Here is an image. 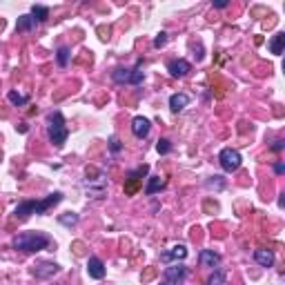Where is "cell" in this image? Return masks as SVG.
Segmentation results:
<instances>
[{"mask_svg": "<svg viewBox=\"0 0 285 285\" xmlns=\"http://www.w3.org/2000/svg\"><path fill=\"white\" fill-rule=\"evenodd\" d=\"M49 245H51V238L43 232H20L13 236V247L20 252H40Z\"/></svg>", "mask_w": 285, "mask_h": 285, "instance_id": "1", "label": "cell"}, {"mask_svg": "<svg viewBox=\"0 0 285 285\" xmlns=\"http://www.w3.org/2000/svg\"><path fill=\"white\" fill-rule=\"evenodd\" d=\"M60 200H62L60 191H53V194H49L47 198H43V200H22L16 207V216L27 218V216H31V214H47V209L58 205Z\"/></svg>", "mask_w": 285, "mask_h": 285, "instance_id": "2", "label": "cell"}, {"mask_svg": "<svg viewBox=\"0 0 285 285\" xmlns=\"http://www.w3.org/2000/svg\"><path fill=\"white\" fill-rule=\"evenodd\" d=\"M47 123H49V141H51L56 147H62L67 141V136H69V129H67L62 114L60 111H51Z\"/></svg>", "mask_w": 285, "mask_h": 285, "instance_id": "3", "label": "cell"}, {"mask_svg": "<svg viewBox=\"0 0 285 285\" xmlns=\"http://www.w3.org/2000/svg\"><path fill=\"white\" fill-rule=\"evenodd\" d=\"M111 78H114V83L118 85H141L142 83V62H138L134 69H127V67H116L114 71H111Z\"/></svg>", "mask_w": 285, "mask_h": 285, "instance_id": "4", "label": "cell"}, {"mask_svg": "<svg viewBox=\"0 0 285 285\" xmlns=\"http://www.w3.org/2000/svg\"><path fill=\"white\" fill-rule=\"evenodd\" d=\"M218 163H221V167L225 169V172H236V169L240 167V163H243V158H240V154L236 149L225 147V149L218 154Z\"/></svg>", "mask_w": 285, "mask_h": 285, "instance_id": "5", "label": "cell"}, {"mask_svg": "<svg viewBox=\"0 0 285 285\" xmlns=\"http://www.w3.org/2000/svg\"><path fill=\"white\" fill-rule=\"evenodd\" d=\"M167 71L174 76V78H185V76L191 71V65L187 60H183V58H174V60L167 62Z\"/></svg>", "mask_w": 285, "mask_h": 285, "instance_id": "6", "label": "cell"}, {"mask_svg": "<svg viewBox=\"0 0 285 285\" xmlns=\"http://www.w3.org/2000/svg\"><path fill=\"white\" fill-rule=\"evenodd\" d=\"M58 272H60V265H58V263H40V265H34L31 274H34L36 279H51V276L58 274Z\"/></svg>", "mask_w": 285, "mask_h": 285, "instance_id": "7", "label": "cell"}, {"mask_svg": "<svg viewBox=\"0 0 285 285\" xmlns=\"http://www.w3.org/2000/svg\"><path fill=\"white\" fill-rule=\"evenodd\" d=\"M105 263L100 261L98 256H92L87 261V274L92 276V279H96V281H100V279H105Z\"/></svg>", "mask_w": 285, "mask_h": 285, "instance_id": "8", "label": "cell"}, {"mask_svg": "<svg viewBox=\"0 0 285 285\" xmlns=\"http://www.w3.org/2000/svg\"><path fill=\"white\" fill-rule=\"evenodd\" d=\"M151 129V123L147 118H142V116H136V118L132 120V132L136 138H145L147 134H149Z\"/></svg>", "mask_w": 285, "mask_h": 285, "instance_id": "9", "label": "cell"}, {"mask_svg": "<svg viewBox=\"0 0 285 285\" xmlns=\"http://www.w3.org/2000/svg\"><path fill=\"white\" fill-rule=\"evenodd\" d=\"M185 276H187V267L185 265H178V263L165 270V281H172V283L181 285V281L185 279Z\"/></svg>", "mask_w": 285, "mask_h": 285, "instance_id": "10", "label": "cell"}, {"mask_svg": "<svg viewBox=\"0 0 285 285\" xmlns=\"http://www.w3.org/2000/svg\"><path fill=\"white\" fill-rule=\"evenodd\" d=\"M198 261L203 267H218V263H221V254L214 252V249H203V252L198 254Z\"/></svg>", "mask_w": 285, "mask_h": 285, "instance_id": "11", "label": "cell"}, {"mask_svg": "<svg viewBox=\"0 0 285 285\" xmlns=\"http://www.w3.org/2000/svg\"><path fill=\"white\" fill-rule=\"evenodd\" d=\"M187 105H190V96H187V94H172V96H169V109H172L174 114L185 109Z\"/></svg>", "mask_w": 285, "mask_h": 285, "instance_id": "12", "label": "cell"}, {"mask_svg": "<svg viewBox=\"0 0 285 285\" xmlns=\"http://www.w3.org/2000/svg\"><path fill=\"white\" fill-rule=\"evenodd\" d=\"M185 256H187V247H185V245H174L172 249H167V252L160 254V258H163V261H183Z\"/></svg>", "mask_w": 285, "mask_h": 285, "instance_id": "13", "label": "cell"}, {"mask_svg": "<svg viewBox=\"0 0 285 285\" xmlns=\"http://www.w3.org/2000/svg\"><path fill=\"white\" fill-rule=\"evenodd\" d=\"M254 261L261 267H272L274 265V252L272 249H256L254 252Z\"/></svg>", "mask_w": 285, "mask_h": 285, "instance_id": "14", "label": "cell"}, {"mask_svg": "<svg viewBox=\"0 0 285 285\" xmlns=\"http://www.w3.org/2000/svg\"><path fill=\"white\" fill-rule=\"evenodd\" d=\"M165 185H167V178L149 176V181H147V185H145V194H156V191H160Z\"/></svg>", "mask_w": 285, "mask_h": 285, "instance_id": "15", "label": "cell"}, {"mask_svg": "<svg viewBox=\"0 0 285 285\" xmlns=\"http://www.w3.org/2000/svg\"><path fill=\"white\" fill-rule=\"evenodd\" d=\"M31 18L36 22H45L49 18V7H43V4H34L31 7Z\"/></svg>", "mask_w": 285, "mask_h": 285, "instance_id": "16", "label": "cell"}, {"mask_svg": "<svg viewBox=\"0 0 285 285\" xmlns=\"http://www.w3.org/2000/svg\"><path fill=\"white\" fill-rule=\"evenodd\" d=\"M34 25H36V20L31 18V13H25V16L18 18L16 31H29V29H34Z\"/></svg>", "mask_w": 285, "mask_h": 285, "instance_id": "17", "label": "cell"}, {"mask_svg": "<svg viewBox=\"0 0 285 285\" xmlns=\"http://www.w3.org/2000/svg\"><path fill=\"white\" fill-rule=\"evenodd\" d=\"M283 45H285V34H276L270 43V51L274 53V56H281V53H283Z\"/></svg>", "mask_w": 285, "mask_h": 285, "instance_id": "18", "label": "cell"}, {"mask_svg": "<svg viewBox=\"0 0 285 285\" xmlns=\"http://www.w3.org/2000/svg\"><path fill=\"white\" fill-rule=\"evenodd\" d=\"M147 174H149V165H141V167H136L134 172H129L127 178H132V181H138V183H141V178H145Z\"/></svg>", "mask_w": 285, "mask_h": 285, "instance_id": "19", "label": "cell"}, {"mask_svg": "<svg viewBox=\"0 0 285 285\" xmlns=\"http://www.w3.org/2000/svg\"><path fill=\"white\" fill-rule=\"evenodd\" d=\"M7 98H9V102H11V105H27V102H29V96H22V94H18V92H9L7 94Z\"/></svg>", "mask_w": 285, "mask_h": 285, "instance_id": "20", "label": "cell"}, {"mask_svg": "<svg viewBox=\"0 0 285 285\" xmlns=\"http://www.w3.org/2000/svg\"><path fill=\"white\" fill-rule=\"evenodd\" d=\"M225 281H227L225 272H223V270H216V272H214V274L207 279V285H223Z\"/></svg>", "mask_w": 285, "mask_h": 285, "instance_id": "21", "label": "cell"}, {"mask_svg": "<svg viewBox=\"0 0 285 285\" xmlns=\"http://www.w3.org/2000/svg\"><path fill=\"white\" fill-rule=\"evenodd\" d=\"M205 185H207V190H223V187H225V181H223L221 176H212Z\"/></svg>", "mask_w": 285, "mask_h": 285, "instance_id": "22", "label": "cell"}, {"mask_svg": "<svg viewBox=\"0 0 285 285\" xmlns=\"http://www.w3.org/2000/svg\"><path fill=\"white\" fill-rule=\"evenodd\" d=\"M156 151H158V154H169V151H172V142H169L167 138H160V141L156 142Z\"/></svg>", "mask_w": 285, "mask_h": 285, "instance_id": "23", "label": "cell"}, {"mask_svg": "<svg viewBox=\"0 0 285 285\" xmlns=\"http://www.w3.org/2000/svg\"><path fill=\"white\" fill-rule=\"evenodd\" d=\"M56 60H58V65H60V67H65L67 60H69V49H67V47H60V49H58Z\"/></svg>", "mask_w": 285, "mask_h": 285, "instance_id": "24", "label": "cell"}, {"mask_svg": "<svg viewBox=\"0 0 285 285\" xmlns=\"http://www.w3.org/2000/svg\"><path fill=\"white\" fill-rule=\"evenodd\" d=\"M58 221H60L62 225H76V223H78V214H67V216H60Z\"/></svg>", "mask_w": 285, "mask_h": 285, "instance_id": "25", "label": "cell"}, {"mask_svg": "<svg viewBox=\"0 0 285 285\" xmlns=\"http://www.w3.org/2000/svg\"><path fill=\"white\" fill-rule=\"evenodd\" d=\"M138 185H141V183H138V181H132V178H127V183H125V194H129V196H132L134 191L138 190Z\"/></svg>", "mask_w": 285, "mask_h": 285, "instance_id": "26", "label": "cell"}, {"mask_svg": "<svg viewBox=\"0 0 285 285\" xmlns=\"http://www.w3.org/2000/svg\"><path fill=\"white\" fill-rule=\"evenodd\" d=\"M165 43H167V34H165V31H160V34L154 38V47L160 49V47H165Z\"/></svg>", "mask_w": 285, "mask_h": 285, "instance_id": "27", "label": "cell"}, {"mask_svg": "<svg viewBox=\"0 0 285 285\" xmlns=\"http://www.w3.org/2000/svg\"><path fill=\"white\" fill-rule=\"evenodd\" d=\"M109 149L114 151V154H116V151H120V149H123V145H120V141H118V138H116V136H111V138H109Z\"/></svg>", "mask_w": 285, "mask_h": 285, "instance_id": "28", "label": "cell"}, {"mask_svg": "<svg viewBox=\"0 0 285 285\" xmlns=\"http://www.w3.org/2000/svg\"><path fill=\"white\" fill-rule=\"evenodd\" d=\"M285 147V141H274V145H272V151H281Z\"/></svg>", "mask_w": 285, "mask_h": 285, "instance_id": "29", "label": "cell"}, {"mask_svg": "<svg viewBox=\"0 0 285 285\" xmlns=\"http://www.w3.org/2000/svg\"><path fill=\"white\" fill-rule=\"evenodd\" d=\"M212 4H214V7H216V9H225L230 2H227V0H214Z\"/></svg>", "mask_w": 285, "mask_h": 285, "instance_id": "30", "label": "cell"}, {"mask_svg": "<svg viewBox=\"0 0 285 285\" xmlns=\"http://www.w3.org/2000/svg\"><path fill=\"white\" fill-rule=\"evenodd\" d=\"M274 172H276V174H283V172H285V165L281 163V160H279V163L274 165Z\"/></svg>", "mask_w": 285, "mask_h": 285, "instance_id": "31", "label": "cell"}, {"mask_svg": "<svg viewBox=\"0 0 285 285\" xmlns=\"http://www.w3.org/2000/svg\"><path fill=\"white\" fill-rule=\"evenodd\" d=\"M160 285H178V283H172V281H163Z\"/></svg>", "mask_w": 285, "mask_h": 285, "instance_id": "32", "label": "cell"}]
</instances>
